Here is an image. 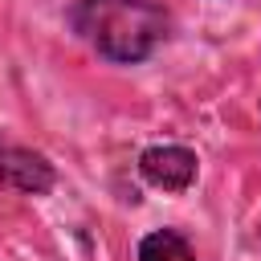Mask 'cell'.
<instances>
[{
    "instance_id": "obj_2",
    "label": "cell",
    "mask_w": 261,
    "mask_h": 261,
    "mask_svg": "<svg viewBox=\"0 0 261 261\" xmlns=\"http://www.w3.org/2000/svg\"><path fill=\"white\" fill-rule=\"evenodd\" d=\"M0 184L12 188V192H24V196H45V192H53L57 171H53V163L45 155L12 143L0 130Z\"/></svg>"
},
{
    "instance_id": "obj_3",
    "label": "cell",
    "mask_w": 261,
    "mask_h": 261,
    "mask_svg": "<svg viewBox=\"0 0 261 261\" xmlns=\"http://www.w3.org/2000/svg\"><path fill=\"white\" fill-rule=\"evenodd\" d=\"M196 163H200L196 151L163 143V147H147L139 155V175L159 192H188L196 179Z\"/></svg>"
},
{
    "instance_id": "obj_1",
    "label": "cell",
    "mask_w": 261,
    "mask_h": 261,
    "mask_svg": "<svg viewBox=\"0 0 261 261\" xmlns=\"http://www.w3.org/2000/svg\"><path fill=\"white\" fill-rule=\"evenodd\" d=\"M69 29L106 61L139 65L171 37V12L155 0H73Z\"/></svg>"
},
{
    "instance_id": "obj_4",
    "label": "cell",
    "mask_w": 261,
    "mask_h": 261,
    "mask_svg": "<svg viewBox=\"0 0 261 261\" xmlns=\"http://www.w3.org/2000/svg\"><path fill=\"white\" fill-rule=\"evenodd\" d=\"M139 261H196V253H192V245H188L184 232H175V228H155V232L143 237Z\"/></svg>"
}]
</instances>
